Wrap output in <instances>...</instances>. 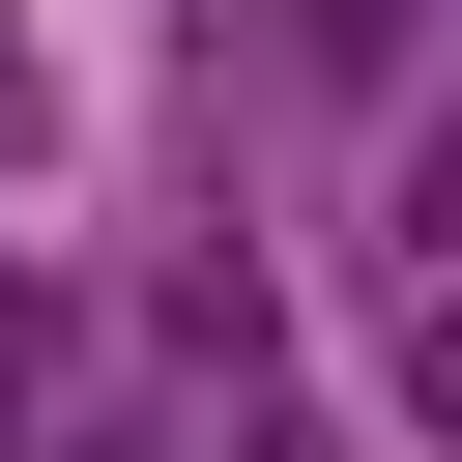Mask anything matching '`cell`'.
I'll list each match as a JSON object with an SVG mask.
<instances>
[{"label":"cell","mask_w":462,"mask_h":462,"mask_svg":"<svg viewBox=\"0 0 462 462\" xmlns=\"http://www.w3.org/2000/svg\"><path fill=\"white\" fill-rule=\"evenodd\" d=\"M404 29H433V0H289V58H318V87H404Z\"/></svg>","instance_id":"cell-1"}]
</instances>
